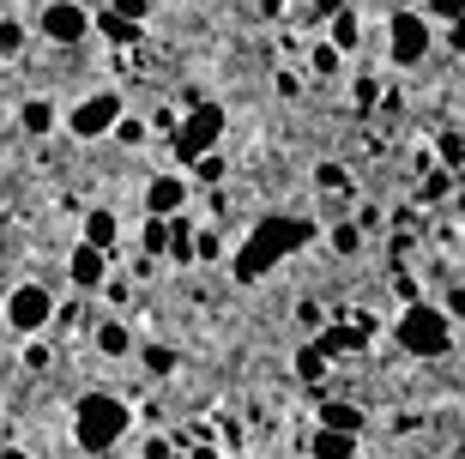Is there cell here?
Returning <instances> with one entry per match:
<instances>
[{
  "mask_svg": "<svg viewBox=\"0 0 465 459\" xmlns=\"http://www.w3.org/2000/svg\"><path fill=\"white\" fill-rule=\"evenodd\" d=\"M54 314H61V308H54V290H49V284L25 278V284L6 290V326H13L18 339H43Z\"/></svg>",
  "mask_w": 465,
  "mask_h": 459,
  "instance_id": "4",
  "label": "cell"
},
{
  "mask_svg": "<svg viewBox=\"0 0 465 459\" xmlns=\"http://www.w3.org/2000/svg\"><path fill=\"white\" fill-rule=\"evenodd\" d=\"M139 248H145V260L170 254V218H145V230H139Z\"/></svg>",
  "mask_w": 465,
  "mask_h": 459,
  "instance_id": "19",
  "label": "cell"
},
{
  "mask_svg": "<svg viewBox=\"0 0 465 459\" xmlns=\"http://www.w3.org/2000/svg\"><path fill=\"white\" fill-rule=\"evenodd\" d=\"M296 374H302V381H321V374H327V351H321V344H302V351H296Z\"/></svg>",
  "mask_w": 465,
  "mask_h": 459,
  "instance_id": "22",
  "label": "cell"
},
{
  "mask_svg": "<svg viewBox=\"0 0 465 459\" xmlns=\"http://www.w3.org/2000/svg\"><path fill=\"white\" fill-rule=\"evenodd\" d=\"M13 121H18V134H25V139H49L54 127H67V121H61V109H54L49 97H25Z\"/></svg>",
  "mask_w": 465,
  "mask_h": 459,
  "instance_id": "11",
  "label": "cell"
},
{
  "mask_svg": "<svg viewBox=\"0 0 465 459\" xmlns=\"http://www.w3.org/2000/svg\"><path fill=\"white\" fill-rule=\"evenodd\" d=\"M115 134H121V145H139V139H145V121H139V115H121Z\"/></svg>",
  "mask_w": 465,
  "mask_h": 459,
  "instance_id": "29",
  "label": "cell"
},
{
  "mask_svg": "<svg viewBox=\"0 0 465 459\" xmlns=\"http://www.w3.org/2000/svg\"><path fill=\"white\" fill-rule=\"evenodd\" d=\"M435 152H441L448 170H465V134H441V139H435Z\"/></svg>",
  "mask_w": 465,
  "mask_h": 459,
  "instance_id": "26",
  "label": "cell"
},
{
  "mask_svg": "<svg viewBox=\"0 0 465 459\" xmlns=\"http://www.w3.org/2000/svg\"><path fill=\"white\" fill-rule=\"evenodd\" d=\"M182 212H188V175L157 170L145 182V218H182Z\"/></svg>",
  "mask_w": 465,
  "mask_h": 459,
  "instance_id": "9",
  "label": "cell"
},
{
  "mask_svg": "<svg viewBox=\"0 0 465 459\" xmlns=\"http://www.w3.org/2000/svg\"><path fill=\"white\" fill-rule=\"evenodd\" d=\"M448 321H465V284L448 290Z\"/></svg>",
  "mask_w": 465,
  "mask_h": 459,
  "instance_id": "32",
  "label": "cell"
},
{
  "mask_svg": "<svg viewBox=\"0 0 465 459\" xmlns=\"http://www.w3.org/2000/svg\"><path fill=\"white\" fill-rule=\"evenodd\" d=\"M314 18H332V13H345V0H309Z\"/></svg>",
  "mask_w": 465,
  "mask_h": 459,
  "instance_id": "34",
  "label": "cell"
},
{
  "mask_svg": "<svg viewBox=\"0 0 465 459\" xmlns=\"http://www.w3.org/2000/svg\"><path fill=\"white\" fill-rule=\"evenodd\" d=\"M351 97H357V109H369V103H375V79H369V73H362L357 85H351Z\"/></svg>",
  "mask_w": 465,
  "mask_h": 459,
  "instance_id": "31",
  "label": "cell"
},
{
  "mask_svg": "<svg viewBox=\"0 0 465 459\" xmlns=\"http://www.w3.org/2000/svg\"><path fill=\"white\" fill-rule=\"evenodd\" d=\"M339 61H345V55L332 49V43H314V49H309V73H314V79H332Z\"/></svg>",
  "mask_w": 465,
  "mask_h": 459,
  "instance_id": "20",
  "label": "cell"
},
{
  "mask_svg": "<svg viewBox=\"0 0 465 459\" xmlns=\"http://www.w3.org/2000/svg\"><path fill=\"white\" fill-rule=\"evenodd\" d=\"M0 459H31V454H25V447H0Z\"/></svg>",
  "mask_w": 465,
  "mask_h": 459,
  "instance_id": "36",
  "label": "cell"
},
{
  "mask_svg": "<svg viewBox=\"0 0 465 459\" xmlns=\"http://www.w3.org/2000/svg\"><path fill=\"white\" fill-rule=\"evenodd\" d=\"M25 363H31V369H49V351H43V344L31 339V344H25Z\"/></svg>",
  "mask_w": 465,
  "mask_h": 459,
  "instance_id": "33",
  "label": "cell"
},
{
  "mask_svg": "<svg viewBox=\"0 0 465 459\" xmlns=\"http://www.w3.org/2000/svg\"><path fill=\"white\" fill-rule=\"evenodd\" d=\"M393 333H399V344H405L411 357H448V344H453L448 308H435V303H405Z\"/></svg>",
  "mask_w": 465,
  "mask_h": 459,
  "instance_id": "3",
  "label": "cell"
},
{
  "mask_svg": "<svg viewBox=\"0 0 465 459\" xmlns=\"http://www.w3.org/2000/svg\"><path fill=\"white\" fill-rule=\"evenodd\" d=\"M175 369V351H163V344H145V374H170Z\"/></svg>",
  "mask_w": 465,
  "mask_h": 459,
  "instance_id": "28",
  "label": "cell"
},
{
  "mask_svg": "<svg viewBox=\"0 0 465 459\" xmlns=\"http://www.w3.org/2000/svg\"><path fill=\"white\" fill-rule=\"evenodd\" d=\"M188 459H218V447H193V454Z\"/></svg>",
  "mask_w": 465,
  "mask_h": 459,
  "instance_id": "37",
  "label": "cell"
},
{
  "mask_svg": "<svg viewBox=\"0 0 465 459\" xmlns=\"http://www.w3.org/2000/svg\"><path fill=\"white\" fill-rule=\"evenodd\" d=\"M18 55H25V25L0 18V61H18Z\"/></svg>",
  "mask_w": 465,
  "mask_h": 459,
  "instance_id": "21",
  "label": "cell"
},
{
  "mask_svg": "<svg viewBox=\"0 0 465 459\" xmlns=\"http://www.w3.org/2000/svg\"><path fill=\"white\" fill-rule=\"evenodd\" d=\"M327 25H332V31H327V43H332L339 55H357V49H362V18L351 13V6H345V13H332Z\"/></svg>",
  "mask_w": 465,
  "mask_h": 459,
  "instance_id": "15",
  "label": "cell"
},
{
  "mask_svg": "<svg viewBox=\"0 0 465 459\" xmlns=\"http://www.w3.org/2000/svg\"><path fill=\"white\" fill-rule=\"evenodd\" d=\"M423 18H430V25H460L465 0H423Z\"/></svg>",
  "mask_w": 465,
  "mask_h": 459,
  "instance_id": "24",
  "label": "cell"
},
{
  "mask_svg": "<svg viewBox=\"0 0 465 459\" xmlns=\"http://www.w3.org/2000/svg\"><path fill=\"white\" fill-rule=\"evenodd\" d=\"M435 49V25L423 13H393L387 18V61L393 67H417Z\"/></svg>",
  "mask_w": 465,
  "mask_h": 459,
  "instance_id": "5",
  "label": "cell"
},
{
  "mask_svg": "<svg viewBox=\"0 0 465 459\" xmlns=\"http://www.w3.org/2000/svg\"><path fill=\"white\" fill-rule=\"evenodd\" d=\"M193 218L182 212V218H170V266H193Z\"/></svg>",
  "mask_w": 465,
  "mask_h": 459,
  "instance_id": "18",
  "label": "cell"
},
{
  "mask_svg": "<svg viewBox=\"0 0 465 459\" xmlns=\"http://www.w3.org/2000/svg\"><path fill=\"white\" fill-rule=\"evenodd\" d=\"M97 36H104V43H115V49H134L145 31H139L134 18H121L115 6H104V13H97Z\"/></svg>",
  "mask_w": 465,
  "mask_h": 459,
  "instance_id": "14",
  "label": "cell"
},
{
  "mask_svg": "<svg viewBox=\"0 0 465 459\" xmlns=\"http://www.w3.org/2000/svg\"><path fill=\"white\" fill-rule=\"evenodd\" d=\"M193 175H200V182H218V175H224V157H218V152L200 157V164H193Z\"/></svg>",
  "mask_w": 465,
  "mask_h": 459,
  "instance_id": "30",
  "label": "cell"
},
{
  "mask_svg": "<svg viewBox=\"0 0 465 459\" xmlns=\"http://www.w3.org/2000/svg\"><path fill=\"white\" fill-rule=\"evenodd\" d=\"M145 459H175V454H170L163 442H152V447H145Z\"/></svg>",
  "mask_w": 465,
  "mask_h": 459,
  "instance_id": "35",
  "label": "cell"
},
{
  "mask_svg": "<svg viewBox=\"0 0 465 459\" xmlns=\"http://www.w3.org/2000/svg\"><path fill=\"white\" fill-rule=\"evenodd\" d=\"M36 31L49 36L54 49H73V43H85V36L97 31V18H91L79 0H49V6L36 13Z\"/></svg>",
  "mask_w": 465,
  "mask_h": 459,
  "instance_id": "8",
  "label": "cell"
},
{
  "mask_svg": "<svg viewBox=\"0 0 465 459\" xmlns=\"http://www.w3.org/2000/svg\"><path fill=\"white\" fill-rule=\"evenodd\" d=\"M91 339H97V351H104V357H134V333H127V321H115V314H109V321H97V333H91Z\"/></svg>",
  "mask_w": 465,
  "mask_h": 459,
  "instance_id": "16",
  "label": "cell"
},
{
  "mask_svg": "<svg viewBox=\"0 0 465 459\" xmlns=\"http://www.w3.org/2000/svg\"><path fill=\"white\" fill-rule=\"evenodd\" d=\"M218 139H224V109H218V103H200V109L175 127V157H182V164H200V157H212Z\"/></svg>",
  "mask_w": 465,
  "mask_h": 459,
  "instance_id": "7",
  "label": "cell"
},
{
  "mask_svg": "<svg viewBox=\"0 0 465 459\" xmlns=\"http://www.w3.org/2000/svg\"><path fill=\"white\" fill-rule=\"evenodd\" d=\"M332 254H357V248H362V224L357 218H351V224H332Z\"/></svg>",
  "mask_w": 465,
  "mask_h": 459,
  "instance_id": "23",
  "label": "cell"
},
{
  "mask_svg": "<svg viewBox=\"0 0 465 459\" xmlns=\"http://www.w3.org/2000/svg\"><path fill=\"white\" fill-rule=\"evenodd\" d=\"M362 424H369V417H362L351 399H332V405H321V429H345V435H362Z\"/></svg>",
  "mask_w": 465,
  "mask_h": 459,
  "instance_id": "17",
  "label": "cell"
},
{
  "mask_svg": "<svg viewBox=\"0 0 465 459\" xmlns=\"http://www.w3.org/2000/svg\"><path fill=\"white\" fill-rule=\"evenodd\" d=\"M314 187H327V194H345V187H351L345 164H314Z\"/></svg>",
  "mask_w": 465,
  "mask_h": 459,
  "instance_id": "25",
  "label": "cell"
},
{
  "mask_svg": "<svg viewBox=\"0 0 465 459\" xmlns=\"http://www.w3.org/2000/svg\"><path fill=\"white\" fill-rule=\"evenodd\" d=\"M309 459H357V435H345V429H314Z\"/></svg>",
  "mask_w": 465,
  "mask_h": 459,
  "instance_id": "13",
  "label": "cell"
},
{
  "mask_svg": "<svg viewBox=\"0 0 465 459\" xmlns=\"http://www.w3.org/2000/svg\"><path fill=\"white\" fill-rule=\"evenodd\" d=\"M127 424H134V411H127L121 393L91 387V393L73 399V447H79V454H109V447H121Z\"/></svg>",
  "mask_w": 465,
  "mask_h": 459,
  "instance_id": "2",
  "label": "cell"
},
{
  "mask_svg": "<svg viewBox=\"0 0 465 459\" xmlns=\"http://www.w3.org/2000/svg\"><path fill=\"white\" fill-rule=\"evenodd\" d=\"M224 254V236H218V230H200V236H193V260H218Z\"/></svg>",
  "mask_w": 465,
  "mask_h": 459,
  "instance_id": "27",
  "label": "cell"
},
{
  "mask_svg": "<svg viewBox=\"0 0 465 459\" xmlns=\"http://www.w3.org/2000/svg\"><path fill=\"white\" fill-rule=\"evenodd\" d=\"M79 242H91V248L115 254V242H121V218L109 212V205H91V212H85V236H79Z\"/></svg>",
  "mask_w": 465,
  "mask_h": 459,
  "instance_id": "12",
  "label": "cell"
},
{
  "mask_svg": "<svg viewBox=\"0 0 465 459\" xmlns=\"http://www.w3.org/2000/svg\"><path fill=\"white\" fill-rule=\"evenodd\" d=\"M109 6H115V0H109Z\"/></svg>",
  "mask_w": 465,
  "mask_h": 459,
  "instance_id": "39",
  "label": "cell"
},
{
  "mask_svg": "<svg viewBox=\"0 0 465 459\" xmlns=\"http://www.w3.org/2000/svg\"><path fill=\"white\" fill-rule=\"evenodd\" d=\"M121 115H127V109H121L115 91H91V97H79L67 109V134L73 139H104V134L121 127Z\"/></svg>",
  "mask_w": 465,
  "mask_h": 459,
  "instance_id": "6",
  "label": "cell"
},
{
  "mask_svg": "<svg viewBox=\"0 0 465 459\" xmlns=\"http://www.w3.org/2000/svg\"><path fill=\"white\" fill-rule=\"evenodd\" d=\"M0 18H6V0H0Z\"/></svg>",
  "mask_w": 465,
  "mask_h": 459,
  "instance_id": "38",
  "label": "cell"
},
{
  "mask_svg": "<svg viewBox=\"0 0 465 459\" xmlns=\"http://www.w3.org/2000/svg\"><path fill=\"white\" fill-rule=\"evenodd\" d=\"M67 278H73V290H104L109 284V254H104V248H91V242H73Z\"/></svg>",
  "mask_w": 465,
  "mask_h": 459,
  "instance_id": "10",
  "label": "cell"
},
{
  "mask_svg": "<svg viewBox=\"0 0 465 459\" xmlns=\"http://www.w3.org/2000/svg\"><path fill=\"white\" fill-rule=\"evenodd\" d=\"M314 242V218H260L254 230H248V242L236 248V266L230 273L242 278V284H254V278H266L278 266V260H291L296 248H309Z\"/></svg>",
  "mask_w": 465,
  "mask_h": 459,
  "instance_id": "1",
  "label": "cell"
}]
</instances>
